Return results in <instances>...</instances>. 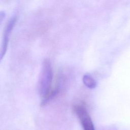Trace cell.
I'll return each instance as SVG.
<instances>
[{"instance_id":"3957f363","label":"cell","mask_w":130,"mask_h":130,"mask_svg":"<svg viewBox=\"0 0 130 130\" xmlns=\"http://www.w3.org/2000/svg\"><path fill=\"white\" fill-rule=\"evenodd\" d=\"M16 22V17H13L12 18L7 24L5 30H4V37H3V39L2 41V47H1V59L2 60L4 56H5L8 46V43L9 41V39H10V36L11 34L12 30H13L15 25V23Z\"/></svg>"},{"instance_id":"7a4b0ae2","label":"cell","mask_w":130,"mask_h":130,"mask_svg":"<svg viewBox=\"0 0 130 130\" xmlns=\"http://www.w3.org/2000/svg\"><path fill=\"white\" fill-rule=\"evenodd\" d=\"M74 111L84 130H95L92 121L85 106L82 105H76L74 107Z\"/></svg>"},{"instance_id":"6da1fadb","label":"cell","mask_w":130,"mask_h":130,"mask_svg":"<svg viewBox=\"0 0 130 130\" xmlns=\"http://www.w3.org/2000/svg\"><path fill=\"white\" fill-rule=\"evenodd\" d=\"M53 78V72L51 62L48 58L44 60L38 82V91L42 97L51 89Z\"/></svg>"},{"instance_id":"277c9868","label":"cell","mask_w":130,"mask_h":130,"mask_svg":"<svg viewBox=\"0 0 130 130\" xmlns=\"http://www.w3.org/2000/svg\"><path fill=\"white\" fill-rule=\"evenodd\" d=\"M83 82L84 85L90 89L94 88L96 87V83L94 79L89 74H85L82 78Z\"/></svg>"}]
</instances>
